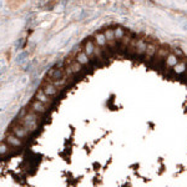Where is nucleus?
Returning a JSON list of instances; mask_svg holds the SVG:
<instances>
[{
    "label": "nucleus",
    "instance_id": "5701e85b",
    "mask_svg": "<svg viewBox=\"0 0 187 187\" xmlns=\"http://www.w3.org/2000/svg\"><path fill=\"white\" fill-rule=\"evenodd\" d=\"M182 30H183V31H186V32H187V23H185V24H183V25H182Z\"/></svg>",
    "mask_w": 187,
    "mask_h": 187
},
{
    "label": "nucleus",
    "instance_id": "f3484780",
    "mask_svg": "<svg viewBox=\"0 0 187 187\" xmlns=\"http://www.w3.org/2000/svg\"><path fill=\"white\" fill-rule=\"evenodd\" d=\"M114 32H115V39L116 40H122L124 39V36H125V31H124V29L122 28H116L115 30H114Z\"/></svg>",
    "mask_w": 187,
    "mask_h": 187
},
{
    "label": "nucleus",
    "instance_id": "9b49d317",
    "mask_svg": "<svg viewBox=\"0 0 187 187\" xmlns=\"http://www.w3.org/2000/svg\"><path fill=\"white\" fill-rule=\"evenodd\" d=\"M156 45L155 44H149L146 46V51H145V55H146V60H151V59H154L155 54H156Z\"/></svg>",
    "mask_w": 187,
    "mask_h": 187
},
{
    "label": "nucleus",
    "instance_id": "a211bd4d",
    "mask_svg": "<svg viewBox=\"0 0 187 187\" xmlns=\"http://www.w3.org/2000/svg\"><path fill=\"white\" fill-rule=\"evenodd\" d=\"M8 152H9V146H8V143L0 142V156L6 155Z\"/></svg>",
    "mask_w": 187,
    "mask_h": 187
},
{
    "label": "nucleus",
    "instance_id": "aec40b11",
    "mask_svg": "<svg viewBox=\"0 0 187 187\" xmlns=\"http://www.w3.org/2000/svg\"><path fill=\"white\" fill-rule=\"evenodd\" d=\"M28 55H29V53H28V51H23L21 54H19V55H18V57H16V63L23 64V61H24L25 59L28 57Z\"/></svg>",
    "mask_w": 187,
    "mask_h": 187
},
{
    "label": "nucleus",
    "instance_id": "7ed1b4c3",
    "mask_svg": "<svg viewBox=\"0 0 187 187\" xmlns=\"http://www.w3.org/2000/svg\"><path fill=\"white\" fill-rule=\"evenodd\" d=\"M35 97H36V100H39L40 103H42L46 107H50V105L53 104V97H50V96H48L46 94L42 91V90H39L38 92H36V95H35Z\"/></svg>",
    "mask_w": 187,
    "mask_h": 187
},
{
    "label": "nucleus",
    "instance_id": "0eeeda50",
    "mask_svg": "<svg viewBox=\"0 0 187 187\" xmlns=\"http://www.w3.org/2000/svg\"><path fill=\"white\" fill-rule=\"evenodd\" d=\"M168 54H170V50L167 48H160L158 50H156L154 59H155V61H164V60H166Z\"/></svg>",
    "mask_w": 187,
    "mask_h": 187
},
{
    "label": "nucleus",
    "instance_id": "6e6552de",
    "mask_svg": "<svg viewBox=\"0 0 187 187\" xmlns=\"http://www.w3.org/2000/svg\"><path fill=\"white\" fill-rule=\"evenodd\" d=\"M63 76H64V70H61V69H53L48 74V78L51 81L60 80V79H63Z\"/></svg>",
    "mask_w": 187,
    "mask_h": 187
},
{
    "label": "nucleus",
    "instance_id": "ddd939ff",
    "mask_svg": "<svg viewBox=\"0 0 187 187\" xmlns=\"http://www.w3.org/2000/svg\"><path fill=\"white\" fill-rule=\"evenodd\" d=\"M95 41H96L97 46H100V48H105L107 45V40L105 38V34L104 32H97L96 35H95Z\"/></svg>",
    "mask_w": 187,
    "mask_h": 187
},
{
    "label": "nucleus",
    "instance_id": "4468645a",
    "mask_svg": "<svg viewBox=\"0 0 187 187\" xmlns=\"http://www.w3.org/2000/svg\"><path fill=\"white\" fill-rule=\"evenodd\" d=\"M165 61H166L167 67H173V66H176L178 64V59H177V56L175 54H168Z\"/></svg>",
    "mask_w": 187,
    "mask_h": 187
},
{
    "label": "nucleus",
    "instance_id": "9d476101",
    "mask_svg": "<svg viewBox=\"0 0 187 187\" xmlns=\"http://www.w3.org/2000/svg\"><path fill=\"white\" fill-rule=\"evenodd\" d=\"M6 142L9 143V145L11 147H20L23 145V142H21V139L19 137H16L15 135H9L8 136V139H6Z\"/></svg>",
    "mask_w": 187,
    "mask_h": 187
},
{
    "label": "nucleus",
    "instance_id": "2eb2a0df",
    "mask_svg": "<svg viewBox=\"0 0 187 187\" xmlns=\"http://www.w3.org/2000/svg\"><path fill=\"white\" fill-rule=\"evenodd\" d=\"M76 61L80 63L81 65H87L90 63V57L85 54V51H80L78 55H76Z\"/></svg>",
    "mask_w": 187,
    "mask_h": 187
},
{
    "label": "nucleus",
    "instance_id": "20e7f679",
    "mask_svg": "<svg viewBox=\"0 0 187 187\" xmlns=\"http://www.w3.org/2000/svg\"><path fill=\"white\" fill-rule=\"evenodd\" d=\"M30 107H31V111H34L35 114H39V115H44L46 112V110H48V107L42 104V103H40L39 100L34 101Z\"/></svg>",
    "mask_w": 187,
    "mask_h": 187
},
{
    "label": "nucleus",
    "instance_id": "dca6fc26",
    "mask_svg": "<svg viewBox=\"0 0 187 187\" xmlns=\"http://www.w3.org/2000/svg\"><path fill=\"white\" fill-rule=\"evenodd\" d=\"M70 70H71V72L74 74V72H80L81 71V67H82V65L80 64V63H78V61H74V63H71L70 64Z\"/></svg>",
    "mask_w": 187,
    "mask_h": 187
},
{
    "label": "nucleus",
    "instance_id": "393cba45",
    "mask_svg": "<svg viewBox=\"0 0 187 187\" xmlns=\"http://www.w3.org/2000/svg\"><path fill=\"white\" fill-rule=\"evenodd\" d=\"M186 15H187V13H186Z\"/></svg>",
    "mask_w": 187,
    "mask_h": 187
},
{
    "label": "nucleus",
    "instance_id": "423d86ee",
    "mask_svg": "<svg viewBox=\"0 0 187 187\" xmlns=\"http://www.w3.org/2000/svg\"><path fill=\"white\" fill-rule=\"evenodd\" d=\"M42 91H44L48 96H50V97H55L56 95H57V92H59V90L56 89V86L51 82H48V84H44V87H42Z\"/></svg>",
    "mask_w": 187,
    "mask_h": 187
},
{
    "label": "nucleus",
    "instance_id": "39448f33",
    "mask_svg": "<svg viewBox=\"0 0 187 187\" xmlns=\"http://www.w3.org/2000/svg\"><path fill=\"white\" fill-rule=\"evenodd\" d=\"M104 34H105V38H106V40H107V45L111 48V49H115V48L117 46V44H116V39H115V32H114V30H112V29H106Z\"/></svg>",
    "mask_w": 187,
    "mask_h": 187
},
{
    "label": "nucleus",
    "instance_id": "1a4fd4ad",
    "mask_svg": "<svg viewBox=\"0 0 187 187\" xmlns=\"http://www.w3.org/2000/svg\"><path fill=\"white\" fill-rule=\"evenodd\" d=\"M146 46H147V44L143 40L136 41L135 42V53L139 54V55H143L145 51H146Z\"/></svg>",
    "mask_w": 187,
    "mask_h": 187
},
{
    "label": "nucleus",
    "instance_id": "f03ea898",
    "mask_svg": "<svg viewBox=\"0 0 187 187\" xmlns=\"http://www.w3.org/2000/svg\"><path fill=\"white\" fill-rule=\"evenodd\" d=\"M11 131H13V135H15L16 137H19V139H26L28 136H29V131L25 129V127L19 122V125H14L13 127H11Z\"/></svg>",
    "mask_w": 187,
    "mask_h": 187
},
{
    "label": "nucleus",
    "instance_id": "f8f14e48",
    "mask_svg": "<svg viewBox=\"0 0 187 187\" xmlns=\"http://www.w3.org/2000/svg\"><path fill=\"white\" fill-rule=\"evenodd\" d=\"M94 49H95V44H94L91 40H89L86 44H85V46H84L85 54H86L90 59H94Z\"/></svg>",
    "mask_w": 187,
    "mask_h": 187
},
{
    "label": "nucleus",
    "instance_id": "f257e3e1",
    "mask_svg": "<svg viewBox=\"0 0 187 187\" xmlns=\"http://www.w3.org/2000/svg\"><path fill=\"white\" fill-rule=\"evenodd\" d=\"M20 124L26 129L29 132H32L38 129V115L35 112H29L26 115H24L20 120Z\"/></svg>",
    "mask_w": 187,
    "mask_h": 187
},
{
    "label": "nucleus",
    "instance_id": "4be33fe9",
    "mask_svg": "<svg viewBox=\"0 0 187 187\" xmlns=\"http://www.w3.org/2000/svg\"><path fill=\"white\" fill-rule=\"evenodd\" d=\"M21 42H23V39H20V40L18 41V44H16V50H19V49L21 48V45H23Z\"/></svg>",
    "mask_w": 187,
    "mask_h": 187
},
{
    "label": "nucleus",
    "instance_id": "b1692460",
    "mask_svg": "<svg viewBox=\"0 0 187 187\" xmlns=\"http://www.w3.org/2000/svg\"><path fill=\"white\" fill-rule=\"evenodd\" d=\"M85 16H86V13H85V11H84V13H82V15L80 16V19H84V18H85Z\"/></svg>",
    "mask_w": 187,
    "mask_h": 187
},
{
    "label": "nucleus",
    "instance_id": "6ab92c4d",
    "mask_svg": "<svg viewBox=\"0 0 187 187\" xmlns=\"http://www.w3.org/2000/svg\"><path fill=\"white\" fill-rule=\"evenodd\" d=\"M175 67V72L176 74H183V72H186V65L182 63L181 65H176V66H173Z\"/></svg>",
    "mask_w": 187,
    "mask_h": 187
},
{
    "label": "nucleus",
    "instance_id": "412c9836",
    "mask_svg": "<svg viewBox=\"0 0 187 187\" xmlns=\"http://www.w3.org/2000/svg\"><path fill=\"white\" fill-rule=\"evenodd\" d=\"M175 51H176V55H180V56L183 55V54H182V50H181V49H178V48L175 49Z\"/></svg>",
    "mask_w": 187,
    "mask_h": 187
}]
</instances>
